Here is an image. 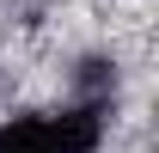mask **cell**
Masks as SVG:
<instances>
[{
    "instance_id": "obj_2",
    "label": "cell",
    "mask_w": 159,
    "mask_h": 153,
    "mask_svg": "<svg viewBox=\"0 0 159 153\" xmlns=\"http://www.w3.org/2000/svg\"><path fill=\"white\" fill-rule=\"evenodd\" d=\"M0 153H55L49 147V116H12V123H0Z\"/></svg>"
},
{
    "instance_id": "obj_1",
    "label": "cell",
    "mask_w": 159,
    "mask_h": 153,
    "mask_svg": "<svg viewBox=\"0 0 159 153\" xmlns=\"http://www.w3.org/2000/svg\"><path fill=\"white\" fill-rule=\"evenodd\" d=\"M98 135H104L98 110H61V116H49V147L55 153H98Z\"/></svg>"
}]
</instances>
